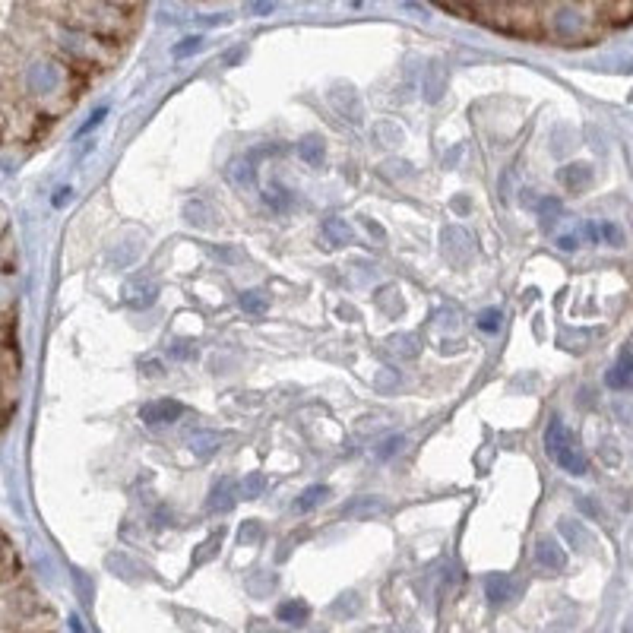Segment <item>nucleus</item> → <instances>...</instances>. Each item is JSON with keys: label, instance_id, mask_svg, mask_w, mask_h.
Wrapping results in <instances>:
<instances>
[{"label": "nucleus", "instance_id": "obj_11", "mask_svg": "<svg viewBox=\"0 0 633 633\" xmlns=\"http://www.w3.org/2000/svg\"><path fill=\"white\" fill-rule=\"evenodd\" d=\"M484 589H488L491 602H497V605L507 602V598L516 592V589H513V580H510V576H504V573H491L488 580H484Z\"/></svg>", "mask_w": 633, "mask_h": 633}, {"label": "nucleus", "instance_id": "obj_31", "mask_svg": "<svg viewBox=\"0 0 633 633\" xmlns=\"http://www.w3.org/2000/svg\"><path fill=\"white\" fill-rule=\"evenodd\" d=\"M244 54H247V48H244V44H237V48H231L228 54H225V64H235V60H241Z\"/></svg>", "mask_w": 633, "mask_h": 633}, {"label": "nucleus", "instance_id": "obj_33", "mask_svg": "<svg viewBox=\"0 0 633 633\" xmlns=\"http://www.w3.org/2000/svg\"><path fill=\"white\" fill-rule=\"evenodd\" d=\"M253 10H257V13H263V16H267V13H273V3H253Z\"/></svg>", "mask_w": 633, "mask_h": 633}, {"label": "nucleus", "instance_id": "obj_10", "mask_svg": "<svg viewBox=\"0 0 633 633\" xmlns=\"http://www.w3.org/2000/svg\"><path fill=\"white\" fill-rule=\"evenodd\" d=\"M323 235H326V241H332V244H348V241H355L352 225H348L342 216H326L323 219Z\"/></svg>", "mask_w": 633, "mask_h": 633}, {"label": "nucleus", "instance_id": "obj_22", "mask_svg": "<svg viewBox=\"0 0 633 633\" xmlns=\"http://www.w3.org/2000/svg\"><path fill=\"white\" fill-rule=\"evenodd\" d=\"M228 178L235 180V184H251V180H253V165H251V158H237V162H231Z\"/></svg>", "mask_w": 633, "mask_h": 633}, {"label": "nucleus", "instance_id": "obj_3", "mask_svg": "<svg viewBox=\"0 0 633 633\" xmlns=\"http://www.w3.org/2000/svg\"><path fill=\"white\" fill-rule=\"evenodd\" d=\"M237 494H241V488H237L235 478H219L212 488H209V497H206V510L209 513H228L231 507H235Z\"/></svg>", "mask_w": 633, "mask_h": 633}, {"label": "nucleus", "instance_id": "obj_27", "mask_svg": "<svg viewBox=\"0 0 633 633\" xmlns=\"http://www.w3.org/2000/svg\"><path fill=\"white\" fill-rule=\"evenodd\" d=\"M598 235H605V241H608V244H614V247L624 244V231H621L614 222H602V225H598Z\"/></svg>", "mask_w": 633, "mask_h": 633}, {"label": "nucleus", "instance_id": "obj_14", "mask_svg": "<svg viewBox=\"0 0 633 633\" xmlns=\"http://www.w3.org/2000/svg\"><path fill=\"white\" fill-rule=\"evenodd\" d=\"M219 440H222V434H212V431H200V434H194L190 437V450H194L200 459H206V456H212L219 450Z\"/></svg>", "mask_w": 633, "mask_h": 633}, {"label": "nucleus", "instance_id": "obj_15", "mask_svg": "<svg viewBox=\"0 0 633 633\" xmlns=\"http://www.w3.org/2000/svg\"><path fill=\"white\" fill-rule=\"evenodd\" d=\"M184 219H187L194 228H209V225H212V209H209L203 200H190L187 206H184Z\"/></svg>", "mask_w": 633, "mask_h": 633}, {"label": "nucleus", "instance_id": "obj_2", "mask_svg": "<svg viewBox=\"0 0 633 633\" xmlns=\"http://www.w3.org/2000/svg\"><path fill=\"white\" fill-rule=\"evenodd\" d=\"M184 415V405L178 399H152V403L140 405V421L143 425H171Z\"/></svg>", "mask_w": 633, "mask_h": 633}, {"label": "nucleus", "instance_id": "obj_13", "mask_svg": "<svg viewBox=\"0 0 633 633\" xmlns=\"http://www.w3.org/2000/svg\"><path fill=\"white\" fill-rule=\"evenodd\" d=\"M326 497H330V488H326V484H310V488L295 500V510L307 513V510H314V507L326 504Z\"/></svg>", "mask_w": 633, "mask_h": 633}, {"label": "nucleus", "instance_id": "obj_20", "mask_svg": "<svg viewBox=\"0 0 633 633\" xmlns=\"http://www.w3.org/2000/svg\"><path fill=\"white\" fill-rule=\"evenodd\" d=\"M263 523L260 519H244L241 523V529H237V545H260V539H263Z\"/></svg>", "mask_w": 633, "mask_h": 633}, {"label": "nucleus", "instance_id": "obj_26", "mask_svg": "<svg viewBox=\"0 0 633 633\" xmlns=\"http://www.w3.org/2000/svg\"><path fill=\"white\" fill-rule=\"evenodd\" d=\"M279 618L288 621V624H304V618H307V608H304L301 602H285L279 608Z\"/></svg>", "mask_w": 633, "mask_h": 633}, {"label": "nucleus", "instance_id": "obj_12", "mask_svg": "<svg viewBox=\"0 0 633 633\" xmlns=\"http://www.w3.org/2000/svg\"><path fill=\"white\" fill-rule=\"evenodd\" d=\"M446 86V70L440 67V60H431V67H428V76H425V99L428 101H437L440 92H444Z\"/></svg>", "mask_w": 633, "mask_h": 633}, {"label": "nucleus", "instance_id": "obj_17", "mask_svg": "<svg viewBox=\"0 0 633 633\" xmlns=\"http://www.w3.org/2000/svg\"><path fill=\"white\" fill-rule=\"evenodd\" d=\"M383 500L380 497H355L352 504H346L339 510V516H355V513H380Z\"/></svg>", "mask_w": 633, "mask_h": 633}, {"label": "nucleus", "instance_id": "obj_1", "mask_svg": "<svg viewBox=\"0 0 633 633\" xmlns=\"http://www.w3.org/2000/svg\"><path fill=\"white\" fill-rule=\"evenodd\" d=\"M545 450H548V456L564 469V472H570V475H586V472H589V459H586V453L580 450L576 437L570 434V428H564V421L557 415L548 421Z\"/></svg>", "mask_w": 633, "mask_h": 633}, {"label": "nucleus", "instance_id": "obj_23", "mask_svg": "<svg viewBox=\"0 0 633 633\" xmlns=\"http://www.w3.org/2000/svg\"><path fill=\"white\" fill-rule=\"evenodd\" d=\"M237 488H241V494H244L247 500H253V497L263 494V488H267V478H263L260 472H251V475L244 478V482L237 484Z\"/></svg>", "mask_w": 633, "mask_h": 633}, {"label": "nucleus", "instance_id": "obj_6", "mask_svg": "<svg viewBox=\"0 0 633 633\" xmlns=\"http://www.w3.org/2000/svg\"><path fill=\"white\" fill-rule=\"evenodd\" d=\"M535 564L545 567L548 573H561V570L567 567V554L561 551V545H557L554 539H541L539 548H535Z\"/></svg>", "mask_w": 633, "mask_h": 633}, {"label": "nucleus", "instance_id": "obj_8", "mask_svg": "<svg viewBox=\"0 0 633 633\" xmlns=\"http://www.w3.org/2000/svg\"><path fill=\"white\" fill-rule=\"evenodd\" d=\"M554 32L561 38H576L580 32H583V16L576 13L573 7H564L561 13L554 16Z\"/></svg>", "mask_w": 633, "mask_h": 633}, {"label": "nucleus", "instance_id": "obj_4", "mask_svg": "<svg viewBox=\"0 0 633 633\" xmlns=\"http://www.w3.org/2000/svg\"><path fill=\"white\" fill-rule=\"evenodd\" d=\"M330 101L336 105V111H342L348 124H361L364 121V108H361V99L352 86H336L330 89Z\"/></svg>", "mask_w": 633, "mask_h": 633}, {"label": "nucleus", "instance_id": "obj_19", "mask_svg": "<svg viewBox=\"0 0 633 633\" xmlns=\"http://www.w3.org/2000/svg\"><path fill=\"white\" fill-rule=\"evenodd\" d=\"M389 348H393V352L399 355V358H415L418 348H421V342H418L415 332H405V336L389 339Z\"/></svg>", "mask_w": 633, "mask_h": 633}, {"label": "nucleus", "instance_id": "obj_24", "mask_svg": "<svg viewBox=\"0 0 633 633\" xmlns=\"http://www.w3.org/2000/svg\"><path fill=\"white\" fill-rule=\"evenodd\" d=\"M561 532L567 535L570 541H573L576 548H583L586 541H589V535H586V529L580 523H576V519H561Z\"/></svg>", "mask_w": 633, "mask_h": 633}, {"label": "nucleus", "instance_id": "obj_25", "mask_svg": "<svg viewBox=\"0 0 633 633\" xmlns=\"http://www.w3.org/2000/svg\"><path fill=\"white\" fill-rule=\"evenodd\" d=\"M168 355H171V358H178V361H190V358H196V346H194V339H174L171 346H168Z\"/></svg>", "mask_w": 633, "mask_h": 633}, {"label": "nucleus", "instance_id": "obj_32", "mask_svg": "<svg viewBox=\"0 0 633 633\" xmlns=\"http://www.w3.org/2000/svg\"><path fill=\"white\" fill-rule=\"evenodd\" d=\"M557 247L561 251H576V235H561L557 237Z\"/></svg>", "mask_w": 633, "mask_h": 633}, {"label": "nucleus", "instance_id": "obj_5", "mask_svg": "<svg viewBox=\"0 0 633 633\" xmlns=\"http://www.w3.org/2000/svg\"><path fill=\"white\" fill-rule=\"evenodd\" d=\"M608 387L611 389H627L633 383V346H624L618 352V361H614V367L608 371Z\"/></svg>", "mask_w": 633, "mask_h": 633}, {"label": "nucleus", "instance_id": "obj_30", "mask_svg": "<svg viewBox=\"0 0 633 633\" xmlns=\"http://www.w3.org/2000/svg\"><path fill=\"white\" fill-rule=\"evenodd\" d=\"M200 42H203L200 35H190V38H184V42H178V44H174V58H184V54L196 51V48H200Z\"/></svg>", "mask_w": 633, "mask_h": 633}, {"label": "nucleus", "instance_id": "obj_28", "mask_svg": "<svg viewBox=\"0 0 633 633\" xmlns=\"http://www.w3.org/2000/svg\"><path fill=\"white\" fill-rule=\"evenodd\" d=\"M288 196H292V194H288L282 184H273V190H267V200L273 203L276 209H285L288 206Z\"/></svg>", "mask_w": 633, "mask_h": 633}, {"label": "nucleus", "instance_id": "obj_29", "mask_svg": "<svg viewBox=\"0 0 633 633\" xmlns=\"http://www.w3.org/2000/svg\"><path fill=\"white\" fill-rule=\"evenodd\" d=\"M478 326H482L484 332H497V330H500V310H484L482 320H478Z\"/></svg>", "mask_w": 633, "mask_h": 633}, {"label": "nucleus", "instance_id": "obj_16", "mask_svg": "<svg viewBox=\"0 0 633 633\" xmlns=\"http://www.w3.org/2000/svg\"><path fill=\"white\" fill-rule=\"evenodd\" d=\"M222 539H225V529H216L212 535H206V539L200 541V548L194 551V564L200 567V564H206L209 557H216L219 548H222Z\"/></svg>", "mask_w": 633, "mask_h": 633}, {"label": "nucleus", "instance_id": "obj_9", "mask_svg": "<svg viewBox=\"0 0 633 633\" xmlns=\"http://www.w3.org/2000/svg\"><path fill=\"white\" fill-rule=\"evenodd\" d=\"M298 155H301L307 165H323V158H326V140L316 137V133L304 137L301 143H298Z\"/></svg>", "mask_w": 633, "mask_h": 633}, {"label": "nucleus", "instance_id": "obj_7", "mask_svg": "<svg viewBox=\"0 0 633 633\" xmlns=\"http://www.w3.org/2000/svg\"><path fill=\"white\" fill-rule=\"evenodd\" d=\"M557 180H561L567 190H573V194H583L586 187H589L592 180V168L586 165V162H573V165H564L561 171H557Z\"/></svg>", "mask_w": 633, "mask_h": 633}, {"label": "nucleus", "instance_id": "obj_18", "mask_svg": "<svg viewBox=\"0 0 633 633\" xmlns=\"http://www.w3.org/2000/svg\"><path fill=\"white\" fill-rule=\"evenodd\" d=\"M237 304H241V310H247V314H267V295L263 292H257V288H251V292H241V298H237Z\"/></svg>", "mask_w": 633, "mask_h": 633}, {"label": "nucleus", "instance_id": "obj_21", "mask_svg": "<svg viewBox=\"0 0 633 633\" xmlns=\"http://www.w3.org/2000/svg\"><path fill=\"white\" fill-rule=\"evenodd\" d=\"M561 200H554V196H545V200H541V228L545 231H551L554 228V222H557V219H561Z\"/></svg>", "mask_w": 633, "mask_h": 633}]
</instances>
